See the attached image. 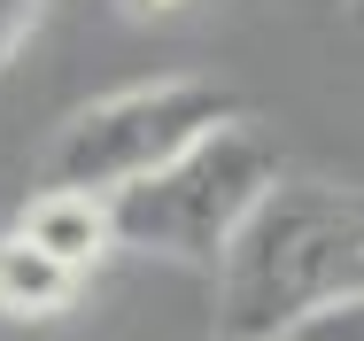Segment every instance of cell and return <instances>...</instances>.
Here are the masks:
<instances>
[{"label": "cell", "mask_w": 364, "mask_h": 341, "mask_svg": "<svg viewBox=\"0 0 364 341\" xmlns=\"http://www.w3.org/2000/svg\"><path fill=\"white\" fill-rule=\"evenodd\" d=\"M16 233L39 241V248H47L55 264H70L77 279L117 248V233H109V194H85V187H39V194L23 202V217H16Z\"/></svg>", "instance_id": "4"}, {"label": "cell", "mask_w": 364, "mask_h": 341, "mask_svg": "<svg viewBox=\"0 0 364 341\" xmlns=\"http://www.w3.org/2000/svg\"><path fill=\"white\" fill-rule=\"evenodd\" d=\"M287 341H364V287L357 295H333V303H318Z\"/></svg>", "instance_id": "6"}, {"label": "cell", "mask_w": 364, "mask_h": 341, "mask_svg": "<svg viewBox=\"0 0 364 341\" xmlns=\"http://www.w3.org/2000/svg\"><path fill=\"white\" fill-rule=\"evenodd\" d=\"M70 303H77V272L8 225L0 233V318H55Z\"/></svg>", "instance_id": "5"}, {"label": "cell", "mask_w": 364, "mask_h": 341, "mask_svg": "<svg viewBox=\"0 0 364 341\" xmlns=\"http://www.w3.org/2000/svg\"><path fill=\"white\" fill-rule=\"evenodd\" d=\"M364 287V187L272 179L218 256V341H287L318 303Z\"/></svg>", "instance_id": "1"}, {"label": "cell", "mask_w": 364, "mask_h": 341, "mask_svg": "<svg viewBox=\"0 0 364 341\" xmlns=\"http://www.w3.org/2000/svg\"><path fill=\"white\" fill-rule=\"evenodd\" d=\"M39 8H47V0H0V70L16 63V47L31 39V23H39Z\"/></svg>", "instance_id": "7"}, {"label": "cell", "mask_w": 364, "mask_h": 341, "mask_svg": "<svg viewBox=\"0 0 364 341\" xmlns=\"http://www.w3.org/2000/svg\"><path fill=\"white\" fill-rule=\"evenodd\" d=\"M272 179H279L272 140L256 132V125H240V117H225L194 147H178L171 163H155L147 179H124L109 194V233H117V248L218 272L232 225L256 209V194Z\"/></svg>", "instance_id": "2"}, {"label": "cell", "mask_w": 364, "mask_h": 341, "mask_svg": "<svg viewBox=\"0 0 364 341\" xmlns=\"http://www.w3.org/2000/svg\"><path fill=\"white\" fill-rule=\"evenodd\" d=\"M341 8H349V23H357V31H364V0H341Z\"/></svg>", "instance_id": "8"}, {"label": "cell", "mask_w": 364, "mask_h": 341, "mask_svg": "<svg viewBox=\"0 0 364 341\" xmlns=\"http://www.w3.org/2000/svg\"><path fill=\"white\" fill-rule=\"evenodd\" d=\"M132 8H186V0H132Z\"/></svg>", "instance_id": "9"}, {"label": "cell", "mask_w": 364, "mask_h": 341, "mask_svg": "<svg viewBox=\"0 0 364 341\" xmlns=\"http://www.w3.org/2000/svg\"><path fill=\"white\" fill-rule=\"evenodd\" d=\"M240 117V101L210 85V78H147L124 85L109 101H85L63 132L47 140V163H39V187H85V194H117L124 179H147L155 163H171L178 147Z\"/></svg>", "instance_id": "3"}]
</instances>
